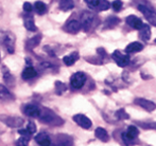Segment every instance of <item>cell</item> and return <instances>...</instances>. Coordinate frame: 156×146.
<instances>
[{
	"label": "cell",
	"mask_w": 156,
	"mask_h": 146,
	"mask_svg": "<svg viewBox=\"0 0 156 146\" xmlns=\"http://www.w3.org/2000/svg\"><path fill=\"white\" fill-rule=\"evenodd\" d=\"M73 141L71 137L66 136V134H58L56 138V143L52 144V146H72Z\"/></svg>",
	"instance_id": "obj_13"
},
{
	"label": "cell",
	"mask_w": 156,
	"mask_h": 146,
	"mask_svg": "<svg viewBox=\"0 0 156 146\" xmlns=\"http://www.w3.org/2000/svg\"><path fill=\"white\" fill-rule=\"evenodd\" d=\"M126 23L129 25V27L133 28V29H135V30H140V28H141L142 25H144L141 19L138 18V17L135 16V15H129V16H127Z\"/></svg>",
	"instance_id": "obj_14"
},
{
	"label": "cell",
	"mask_w": 156,
	"mask_h": 146,
	"mask_svg": "<svg viewBox=\"0 0 156 146\" xmlns=\"http://www.w3.org/2000/svg\"><path fill=\"white\" fill-rule=\"evenodd\" d=\"M38 117L41 120V122L51 126H61L64 124V120L62 117H60L58 114H55L53 111L50 109L41 110V114H39Z\"/></svg>",
	"instance_id": "obj_1"
},
{
	"label": "cell",
	"mask_w": 156,
	"mask_h": 146,
	"mask_svg": "<svg viewBox=\"0 0 156 146\" xmlns=\"http://www.w3.org/2000/svg\"><path fill=\"white\" fill-rule=\"evenodd\" d=\"M139 37L144 41L150 40L151 38V28L149 25H142L139 30Z\"/></svg>",
	"instance_id": "obj_16"
},
{
	"label": "cell",
	"mask_w": 156,
	"mask_h": 146,
	"mask_svg": "<svg viewBox=\"0 0 156 146\" xmlns=\"http://www.w3.org/2000/svg\"><path fill=\"white\" fill-rule=\"evenodd\" d=\"M94 19H96V16L90 12H84L82 15H81V28H83L84 31H89L90 28L94 25Z\"/></svg>",
	"instance_id": "obj_3"
},
{
	"label": "cell",
	"mask_w": 156,
	"mask_h": 146,
	"mask_svg": "<svg viewBox=\"0 0 156 146\" xmlns=\"http://www.w3.org/2000/svg\"><path fill=\"white\" fill-rule=\"evenodd\" d=\"M112 57H113V59L117 63L118 66L122 67V68L126 67L127 65L129 64V57L127 55H125V54H122L119 50H116V51L112 54Z\"/></svg>",
	"instance_id": "obj_6"
},
{
	"label": "cell",
	"mask_w": 156,
	"mask_h": 146,
	"mask_svg": "<svg viewBox=\"0 0 156 146\" xmlns=\"http://www.w3.org/2000/svg\"><path fill=\"white\" fill-rule=\"evenodd\" d=\"M35 140L41 146H50L51 145V140L47 134H39L35 137Z\"/></svg>",
	"instance_id": "obj_17"
},
{
	"label": "cell",
	"mask_w": 156,
	"mask_h": 146,
	"mask_svg": "<svg viewBox=\"0 0 156 146\" xmlns=\"http://www.w3.org/2000/svg\"><path fill=\"white\" fill-rule=\"evenodd\" d=\"M138 8H139L140 12L144 14V16L146 17L148 22L150 23V25L156 27V13L154 11H152L151 8H147V6H144V5H138Z\"/></svg>",
	"instance_id": "obj_5"
},
{
	"label": "cell",
	"mask_w": 156,
	"mask_h": 146,
	"mask_svg": "<svg viewBox=\"0 0 156 146\" xmlns=\"http://www.w3.org/2000/svg\"><path fill=\"white\" fill-rule=\"evenodd\" d=\"M66 85L62 82H55V91L58 94H62L64 91H66Z\"/></svg>",
	"instance_id": "obj_30"
},
{
	"label": "cell",
	"mask_w": 156,
	"mask_h": 146,
	"mask_svg": "<svg viewBox=\"0 0 156 146\" xmlns=\"http://www.w3.org/2000/svg\"><path fill=\"white\" fill-rule=\"evenodd\" d=\"M23 112L31 117H38L41 114V109L34 104H28L23 107Z\"/></svg>",
	"instance_id": "obj_12"
},
{
	"label": "cell",
	"mask_w": 156,
	"mask_h": 146,
	"mask_svg": "<svg viewBox=\"0 0 156 146\" xmlns=\"http://www.w3.org/2000/svg\"><path fill=\"white\" fill-rule=\"evenodd\" d=\"M84 1L86 2V4L90 8H96L97 5H98V1H99V0H84Z\"/></svg>",
	"instance_id": "obj_35"
},
{
	"label": "cell",
	"mask_w": 156,
	"mask_h": 146,
	"mask_svg": "<svg viewBox=\"0 0 156 146\" xmlns=\"http://www.w3.org/2000/svg\"><path fill=\"white\" fill-rule=\"evenodd\" d=\"M116 117H117L118 120H126V119H129V115L125 112L124 109H120V110H118L117 112H116Z\"/></svg>",
	"instance_id": "obj_31"
},
{
	"label": "cell",
	"mask_w": 156,
	"mask_h": 146,
	"mask_svg": "<svg viewBox=\"0 0 156 146\" xmlns=\"http://www.w3.org/2000/svg\"><path fill=\"white\" fill-rule=\"evenodd\" d=\"M142 49H144V46L141 43L138 41H134V42L127 45V47L125 48V51H126V53H136V52L141 51Z\"/></svg>",
	"instance_id": "obj_20"
},
{
	"label": "cell",
	"mask_w": 156,
	"mask_h": 146,
	"mask_svg": "<svg viewBox=\"0 0 156 146\" xmlns=\"http://www.w3.org/2000/svg\"><path fill=\"white\" fill-rule=\"evenodd\" d=\"M3 80H4V82H5V84L9 85V86H13L15 83L14 76H13L10 72H8V71H5V72L3 73Z\"/></svg>",
	"instance_id": "obj_26"
},
{
	"label": "cell",
	"mask_w": 156,
	"mask_h": 146,
	"mask_svg": "<svg viewBox=\"0 0 156 146\" xmlns=\"http://www.w3.org/2000/svg\"><path fill=\"white\" fill-rule=\"evenodd\" d=\"M33 8L35 10V12L39 15H44L47 12V4L44 3L43 1H36L33 6Z\"/></svg>",
	"instance_id": "obj_25"
},
{
	"label": "cell",
	"mask_w": 156,
	"mask_h": 146,
	"mask_svg": "<svg viewBox=\"0 0 156 146\" xmlns=\"http://www.w3.org/2000/svg\"><path fill=\"white\" fill-rule=\"evenodd\" d=\"M135 104L138 106H140L141 108H144V110L147 111H153L156 109V104L152 101H149V100L146 99H141V97H138V99L135 100Z\"/></svg>",
	"instance_id": "obj_9"
},
{
	"label": "cell",
	"mask_w": 156,
	"mask_h": 146,
	"mask_svg": "<svg viewBox=\"0 0 156 146\" xmlns=\"http://www.w3.org/2000/svg\"><path fill=\"white\" fill-rule=\"evenodd\" d=\"M23 23H25V28L30 32H35L36 31V25H35L34 19L32 16H27L23 19Z\"/></svg>",
	"instance_id": "obj_23"
},
{
	"label": "cell",
	"mask_w": 156,
	"mask_h": 146,
	"mask_svg": "<svg viewBox=\"0 0 156 146\" xmlns=\"http://www.w3.org/2000/svg\"><path fill=\"white\" fill-rule=\"evenodd\" d=\"M155 41H156V40H155Z\"/></svg>",
	"instance_id": "obj_38"
},
{
	"label": "cell",
	"mask_w": 156,
	"mask_h": 146,
	"mask_svg": "<svg viewBox=\"0 0 156 146\" xmlns=\"http://www.w3.org/2000/svg\"><path fill=\"white\" fill-rule=\"evenodd\" d=\"M30 142V137H23L21 136L16 141V146H28Z\"/></svg>",
	"instance_id": "obj_29"
},
{
	"label": "cell",
	"mask_w": 156,
	"mask_h": 146,
	"mask_svg": "<svg viewBox=\"0 0 156 146\" xmlns=\"http://www.w3.org/2000/svg\"><path fill=\"white\" fill-rule=\"evenodd\" d=\"M94 136H96L97 139H99V140L102 141V142H107V141L109 140L108 134H107L106 130H105L104 128H102V127L97 128L96 131H94Z\"/></svg>",
	"instance_id": "obj_19"
},
{
	"label": "cell",
	"mask_w": 156,
	"mask_h": 146,
	"mask_svg": "<svg viewBox=\"0 0 156 146\" xmlns=\"http://www.w3.org/2000/svg\"><path fill=\"white\" fill-rule=\"evenodd\" d=\"M78 59H79V53L78 52H72L71 54L66 55L65 57L63 58V62L66 66H72Z\"/></svg>",
	"instance_id": "obj_22"
},
{
	"label": "cell",
	"mask_w": 156,
	"mask_h": 146,
	"mask_svg": "<svg viewBox=\"0 0 156 146\" xmlns=\"http://www.w3.org/2000/svg\"><path fill=\"white\" fill-rule=\"evenodd\" d=\"M137 125H139L140 127L144 128V129H154L156 130V122H149V123H140L137 122Z\"/></svg>",
	"instance_id": "obj_28"
},
{
	"label": "cell",
	"mask_w": 156,
	"mask_h": 146,
	"mask_svg": "<svg viewBox=\"0 0 156 146\" xmlns=\"http://www.w3.org/2000/svg\"><path fill=\"white\" fill-rule=\"evenodd\" d=\"M109 2L107 0H99L98 1V5H97L96 10L98 11H106L109 8Z\"/></svg>",
	"instance_id": "obj_27"
},
{
	"label": "cell",
	"mask_w": 156,
	"mask_h": 146,
	"mask_svg": "<svg viewBox=\"0 0 156 146\" xmlns=\"http://www.w3.org/2000/svg\"><path fill=\"white\" fill-rule=\"evenodd\" d=\"M113 8L114 11H116V12H119L120 10L122 8V5H123V3H122L121 0H115V1L113 2Z\"/></svg>",
	"instance_id": "obj_33"
},
{
	"label": "cell",
	"mask_w": 156,
	"mask_h": 146,
	"mask_svg": "<svg viewBox=\"0 0 156 146\" xmlns=\"http://www.w3.org/2000/svg\"><path fill=\"white\" fill-rule=\"evenodd\" d=\"M74 6L73 0H60V8L64 12L72 10Z\"/></svg>",
	"instance_id": "obj_24"
},
{
	"label": "cell",
	"mask_w": 156,
	"mask_h": 146,
	"mask_svg": "<svg viewBox=\"0 0 156 146\" xmlns=\"http://www.w3.org/2000/svg\"><path fill=\"white\" fill-rule=\"evenodd\" d=\"M97 52H98V54L101 56V57H105V56H106V53H105V50L103 49V48H99V49L97 50Z\"/></svg>",
	"instance_id": "obj_37"
},
{
	"label": "cell",
	"mask_w": 156,
	"mask_h": 146,
	"mask_svg": "<svg viewBox=\"0 0 156 146\" xmlns=\"http://www.w3.org/2000/svg\"><path fill=\"white\" fill-rule=\"evenodd\" d=\"M118 22H119V19L118 18H115V17H109V18L106 20V22H105V25H108V28H113L114 25H116Z\"/></svg>",
	"instance_id": "obj_32"
},
{
	"label": "cell",
	"mask_w": 156,
	"mask_h": 146,
	"mask_svg": "<svg viewBox=\"0 0 156 146\" xmlns=\"http://www.w3.org/2000/svg\"><path fill=\"white\" fill-rule=\"evenodd\" d=\"M64 30H65L66 32H68V33H70V34H76V33H78V32L81 30V23H80V21L76 20V19L69 20L65 25V27H64Z\"/></svg>",
	"instance_id": "obj_11"
},
{
	"label": "cell",
	"mask_w": 156,
	"mask_h": 146,
	"mask_svg": "<svg viewBox=\"0 0 156 146\" xmlns=\"http://www.w3.org/2000/svg\"><path fill=\"white\" fill-rule=\"evenodd\" d=\"M86 82V74L83 72H76L70 78V85L73 89H81Z\"/></svg>",
	"instance_id": "obj_4"
},
{
	"label": "cell",
	"mask_w": 156,
	"mask_h": 146,
	"mask_svg": "<svg viewBox=\"0 0 156 146\" xmlns=\"http://www.w3.org/2000/svg\"><path fill=\"white\" fill-rule=\"evenodd\" d=\"M41 40V34H37V35L33 36L32 38H30L29 40L26 42V49L29 50V51H31V50H33L35 47H37V46L39 45Z\"/></svg>",
	"instance_id": "obj_15"
},
{
	"label": "cell",
	"mask_w": 156,
	"mask_h": 146,
	"mask_svg": "<svg viewBox=\"0 0 156 146\" xmlns=\"http://www.w3.org/2000/svg\"><path fill=\"white\" fill-rule=\"evenodd\" d=\"M23 11H25V12L31 13L32 11H33V5H32L31 3H30V2H25V3H23Z\"/></svg>",
	"instance_id": "obj_36"
},
{
	"label": "cell",
	"mask_w": 156,
	"mask_h": 146,
	"mask_svg": "<svg viewBox=\"0 0 156 146\" xmlns=\"http://www.w3.org/2000/svg\"><path fill=\"white\" fill-rule=\"evenodd\" d=\"M4 124L9 127L12 128H19L20 126H23V120L19 117H5L2 120Z\"/></svg>",
	"instance_id": "obj_8"
},
{
	"label": "cell",
	"mask_w": 156,
	"mask_h": 146,
	"mask_svg": "<svg viewBox=\"0 0 156 146\" xmlns=\"http://www.w3.org/2000/svg\"><path fill=\"white\" fill-rule=\"evenodd\" d=\"M139 136V129L136 126H129L126 132L122 134V140L126 145H132L134 143H136V139Z\"/></svg>",
	"instance_id": "obj_2"
},
{
	"label": "cell",
	"mask_w": 156,
	"mask_h": 146,
	"mask_svg": "<svg viewBox=\"0 0 156 146\" xmlns=\"http://www.w3.org/2000/svg\"><path fill=\"white\" fill-rule=\"evenodd\" d=\"M2 45L5 47V49L8 50L9 53L13 54L15 51V36L12 33H10V32H5Z\"/></svg>",
	"instance_id": "obj_7"
},
{
	"label": "cell",
	"mask_w": 156,
	"mask_h": 146,
	"mask_svg": "<svg viewBox=\"0 0 156 146\" xmlns=\"http://www.w3.org/2000/svg\"><path fill=\"white\" fill-rule=\"evenodd\" d=\"M0 100H2V101H12V100H14L13 94L3 85H0Z\"/></svg>",
	"instance_id": "obj_18"
},
{
	"label": "cell",
	"mask_w": 156,
	"mask_h": 146,
	"mask_svg": "<svg viewBox=\"0 0 156 146\" xmlns=\"http://www.w3.org/2000/svg\"><path fill=\"white\" fill-rule=\"evenodd\" d=\"M26 129L29 131L30 134H35V131H36V125H35L33 122H30L29 125H28V127L26 128Z\"/></svg>",
	"instance_id": "obj_34"
},
{
	"label": "cell",
	"mask_w": 156,
	"mask_h": 146,
	"mask_svg": "<svg viewBox=\"0 0 156 146\" xmlns=\"http://www.w3.org/2000/svg\"><path fill=\"white\" fill-rule=\"evenodd\" d=\"M73 121L78 124L79 126H81L82 128H85V129H88V128L91 127V121L84 114H76L73 117Z\"/></svg>",
	"instance_id": "obj_10"
},
{
	"label": "cell",
	"mask_w": 156,
	"mask_h": 146,
	"mask_svg": "<svg viewBox=\"0 0 156 146\" xmlns=\"http://www.w3.org/2000/svg\"><path fill=\"white\" fill-rule=\"evenodd\" d=\"M36 75L37 71L31 66H28L27 68H25V70L21 73V76H23V80H31V78H34Z\"/></svg>",
	"instance_id": "obj_21"
}]
</instances>
